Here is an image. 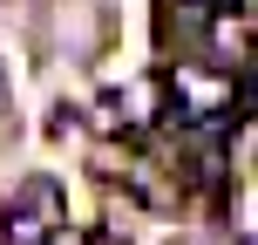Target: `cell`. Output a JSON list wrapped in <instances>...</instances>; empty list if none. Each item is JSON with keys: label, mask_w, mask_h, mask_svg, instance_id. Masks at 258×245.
<instances>
[{"label": "cell", "mask_w": 258, "mask_h": 245, "mask_svg": "<svg viewBox=\"0 0 258 245\" xmlns=\"http://www.w3.org/2000/svg\"><path fill=\"white\" fill-rule=\"evenodd\" d=\"M238 103H245V89H238L231 68H170V82H163V109L177 123H218Z\"/></svg>", "instance_id": "obj_1"}, {"label": "cell", "mask_w": 258, "mask_h": 245, "mask_svg": "<svg viewBox=\"0 0 258 245\" xmlns=\"http://www.w3.org/2000/svg\"><path fill=\"white\" fill-rule=\"evenodd\" d=\"M54 225H61V191H54L48 177H34V184L21 191V205L7 211V225H0V232H7V245H48Z\"/></svg>", "instance_id": "obj_2"}]
</instances>
